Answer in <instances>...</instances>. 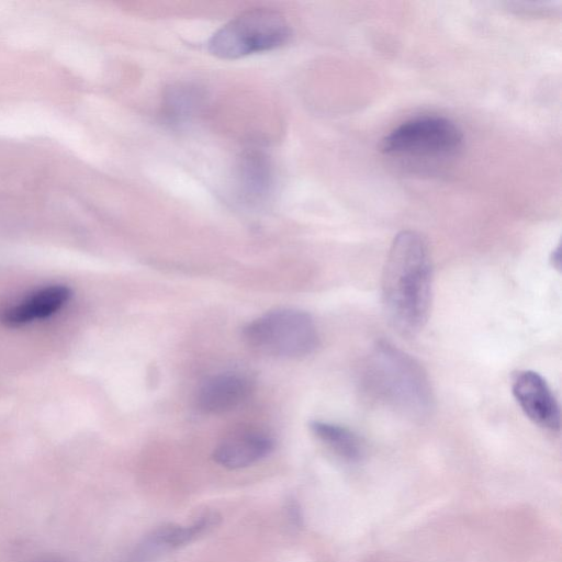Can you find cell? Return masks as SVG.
<instances>
[{
  "instance_id": "6da1fadb",
  "label": "cell",
  "mask_w": 562,
  "mask_h": 562,
  "mask_svg": "<svg viewBox=\"0 0 562 562\" xmlns=\"http://www.w3.org/2000/svg\"><path fill=\"white\" fill-rule=\"evenodd\" d=\"M432 295V265L424 237L402 231L393 239L382 274V302L390 325L414 337L427 323Z\"/></svg>"
},
{
  "instance_id": "7a4b0ae2",
  "label": "cell",
  "mask_w": 562,
  "mask_h": 562,
  "mask_svg": "<svg viewBox=\"0 0 562 562\" xmlns=\"http://www.w3.org/2000/svg\"><path fill=\"white\" fill-rule=\"evenodd\" d=\"M360 381L369 396L406 417L423 419L434 407L432 390L423 367L387 341L373 347Z\"/></svg>"
},
{
  "instance_id": "3957f363",
  "label": "cell",
  "mask_w": 562,
  "mask_h": 562,
  "mask_svg": "<svg viewBox=\"0 0 562 562\" xmlns=\"http://www.w3.org/2000/svg\"><path fill=\"white\" fill-rule=\"evenodd\" d=\"M291 37L286 19L268 8L249 9L218 29L209 40V52L222 59H236L278 48Z\"/></svg>"
},
{
  "instance_id": "277c9868",
  "label": "cell",
  "mask_w": 562,
  "mask_h": 562,
  "mask_svg": "<svg viewBox=\"0 0 562 562\" xmlns=\"http://www.w3.org/2000/svg\"><path fill=\"white\" fill-rule=\"evenodd\" d=\"M241 336L251 348L278 358H302L318 346L313 318L295 308H279L246 324Z\"/></svg>"
},
{
  "instance_id": "5b68a950",
  "label": "cell",
  "mask_w": 562,
  "mask_h": 562,
  "mask_svg": "<svg viewBox=\"0 0 562 562\" xmlns=\"http://www.w3.org/2000/svg\"><path fill=\"white\" fill-rule=\"evenodd\" d=\"M462 139L461 130L449 119L425 115L393 128L379 147L387 155L446 156L456 153Z\"/></svg>"
},
{
  "instance_id": "8992f818",
  "label": "cell",
  "mask_w": 562,
  "mask_h": 562,
  "mask_svg": "<svg viewBox=\"0 0 562 562\" xmlns=\"http://www.w3.org/2000/svg\"><path fill=\"white\" fill-rule=\"evenodd\" d=\"M512 391L521 411L533 424L548 430H559V404L539 373L519 371L513 379Z\"/></svg>"
},
{
  "instance_id": "52a82bcc",
  "label": "cell",
  "mask_w": 562,
  "mask_h": 562,
  "mask_svg": "<svg viewBox=\"0 0 562 562\" xmlns=\"http://www.w3.org/2000/svg\"><path fill=\"white\" fill-rule=\"evenodd\" d=\"M218 514L210 512L190 525H164L149 535L135 549L131 562H149L158 554L192 542L218 525Z\"/></svg>"
},
{
  "instance_id": "ba28073f",
  "label": "cell",
  "mask_w": 562,
  "mask_h": 562,
  "mask_svg": "<svg viewBox=\"0 0 562 562\" xmlns=\"http://www.w3.org/2000/svg\"><path fill=\"white\" fill-rule=\"evenodd\" d=\"M71 290L64 284H50L26 294L0 313V322L10 327L23 326L48 318L68 303Z\"/></svg>"
},
{
  "instance_id": "9c48e42d",
  "label": "cell",
  "mask_w": 562,
  "mask_h": 562,
  "mask_svg": "<svg viewBox=\"0 0 562 562\" xmlns=\"http://www.w3.org/2000/svg\"><path fill=\"white\" fill-rule=\"evenodd\" d=\"M273 440L254 428L238 429L225 437L214 449L213 459L220 465L236 470L266 458L273 449Z\"/></svg>"
},
{
  "instance_id": "30bf717a",
  "label": "cell",
  "mask_w": 562,
  "mask_h": 562,
  "mask_svg": "<svg viewBox=\"0 0 562 562\" xmlns=\"http://www.w3.org/2000/svg\"><path fill=\"white\" fill-rule=\"evenodd\" d=\"M251 381L240 373H220L206 379L199 387L196 405L206 414H224L247 401Z\"/></svg>"
},
{
  "instance_id": "8fae6325",
  "label": "cell",
  "mask_w": 562,
  "mask_h": 562,
  "mask_svg": "<svg viewBox=\"0 0 562 562\" xmlns=\"http://www.w3.org/2000/svg\"><path fill=\"white\" fill-rule=\"evenodd\" d=\"M240 193L248 202H259L270 192L272 170L267 155L257 149L243 153L238 162Z\"/></svg>"
},
{
  "instance_id": "7c38bea8",
  "label": "cell",
  "mask_w": 562,
  "mask_h": 562,
  "mask_svg": "<svg viewBox=\"0 0 562 562\" xmlns=\"http://www.w3.org/2000/svg\"><path fill=\"white\" fill-rule=\"evenodd\" d=\"M205 93L196 85L177 82L169 86L162 98V115L170 123L192 117L202 106Z\"/></svg>"
},
{
  "instance_id": "4fadbf2b",
  "label": "cell",
  "mask_w": 562,
  "mask_h": 562,
  "mask_svg": "<svg viewBox=\"0 0 562 562\" xmlns=\"http://www.w3.org/2000/svg\"><path fill=\"white\" fill-rule=\"evenodd\" d=\"M310 428L316 438L342 459L357 461L361 458L362 442L349 428L324 420L311 422Z\"/></svg>"
},
{
  "instance_id": "5bb4252c",
  "label": "cell",
  "mask_w": 562,
  "mask_h": 562,
  "mask_svg": "<svg viewBox=\"0 0 562 562\" xmlns=\"http://www.w3.org/2000/svg\"><path fill=\"white\" fill-rule=\"evenodd\" d=\"M26 562H70L63 555L54 554V553H44L40 555H35L29 559Z\"/></svg>"
},
{
  "instance_id": "9a60e30c",
  "label": "cell",
  "mask_w": 562,
  "mask_h": 562,
  "mask_svg": "<svg viewBox=\"0 0 562 562\" xmlns=\"http://www.w3.org/2000/svg\"><path fill=\"white\" fill-rule=\"evenodd\" d=\"M550 260H551L552 266L555 269L560 270V267H561V247H560V245L555 249H553Z\"/></svg>"
}]
</instances>
